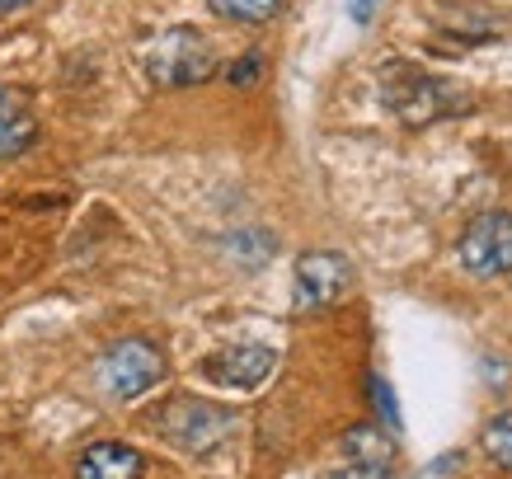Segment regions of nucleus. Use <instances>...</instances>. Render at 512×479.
<instances>
[{"label": "nucleus", "instance_id": "obj_8", "mask_svg": "<svg viewBox=\"0 0 512 479\" xmlns=\"http://www.w3.org/2000/svg\"><path fill=\"white\" fill-rule=\"evenodd\" d=\"M343 456L353 465V479H386L395 465V437L376 423H357L343 433Z\"/></svg>", "mask_w": 512, "mask_h": 479}, {"label": "nucleus", "instance_id": "obj_16", "mask_svg": "<svg viewBox=\"0 0 512 479\" xmlns=\"http://www.w3.org/2000/svg\"><path fill=\"white\" fill-rule=\"evenodd\" d=\"M24 5H33V0H0V15H10V10H24Z\"/></svg>", "mask_w": 512, "mask_h": 479}, {"label": "nucleus", "instance_id": "obj_13", "mask_svg": "<svg viewBox=\"0 0 512 479\" xmlns=\"http://www.w3.org/2000/svg\"><path fill=\"white\" fill-rule=\"evenodd\" d=\"M367 386H372L376 414L386 418V428H390V433H400V404H395V390H390L386 381H381V376H372V381H367Z\"/></svg>", "mask_w": 512, "mask_h": 479}, {"label": "nucleus", "instance_id": "obj_15", "mask_svg": "<svg viewBox=\"0 0 512 479\" xmlns=\"http://www.w3.org/2000/svg\"><path fill=\"white\" fill-rule=\"evenodd\" d=\"M376 5H381V0H348V15H353V24H367Z\"/></svg>", "mask_w": 512, "mask_h": 479}, {"label": "nucleus", "instance_id": "obj_11", "mask_svg": "<svg viewBox=\"0 0 512 479\" xmlns=\"http://www.w3.org/2000/svg\"><path fill=\"white\" fill-rule=\"evenodd\" d=\"M221 19H235V24H268V19L282 10V0H207Z\"/></svg>", "mask_w": 512, "mask_h": 479}, {"label": "nucleus", "instance_id": "obj_12", "mask_svg": "<svg viewBox=\"0 0 512 479\" xmlns=\"http://www.w3.org/2000/svg\"><path fill=\"white\" fill-rule=\"evenodd\" d=\"M484 451H489V461L512 470V409H503L498 418L484 423Z\"/></svg>", "mask_w": 512, "mask_h": 479}, {"label": "nucleus", "instance_id": "obj_14", "mask_svg": "<svg viewBox=\"0 0 512 479\" xmlns=\"http://www.w3.org/2000/svg\"><path fill=\"white\" fill-rule=\"evenodd\" d=\"M259 71H264V57H259V52H245V57L226 71V80H231V85H254V80H259Z\"/></svg>", "mask_w": 512, "mask_h": 479}, {"label": "nucleus", "instance_id": "obj_2", "mask_svg": "<svg viewBox=\"0 0 512 479\" xmlns=\"http://www.w3.org/2000/svg\"><path fill=\"white\" fill-rule=\"evenodd\" d=\"M217 71V52L207 43V33L193 24H174V29L156 33V43L146 47V76L156 80L160 90H188L202 85Z\"/></svg>", "mask_w": 512, "mask_h": 479}, {"label": "nucleus", "instance_id": "obj_6", "mask_svg": "<svg viewBox=\"0 0 512 479\" xmlns=\"http://www.w3.org/2000/svg\"><path fill=\"white\" fill-rule=\"evenodd\" d=\"M353 287V263L334 249H311L296 259V310H325Z\"/></svg>", "mask_w": 512, "mask_h": 479}, {"label": "nucleus", "instance_id": "obj_5", "mask_svg": "<svg viewBox=\"0 0 512 479\" xmlns=\"http://www.w3.org/2000/svg\"><path fill=\"white\" fill-rule=\"evenodd\" d=\"M466 273L475 278H503L512 273V212H480L461 231V245H456Z\"/></svg>", "mask_w": 512, "mask_h": 479}, {"label": "nucleus", "instance_id": "obj_9", "mask_svg": "<svg viewBox=\"0 0 512 479\" xmlns=\"http://www.w3.org/2000/svg\"><path fill=\"white\" fill-rule=\"evenodd\" d=\"M141 451L127 442H90L76 461V479H141Z\"/></svg>", "mask_w": 512, "mask_h": 479}, {"label": "nucleus", "instance_id": "obj_4", "mask_svg": "<svg viewBox=\"0 0 512 479\" xmlns=\"http://www.w3.org/2000/svg\"><path fill=\"white\" fill-rule=\"evenodd\" d=\"M94 376L109 400H137L165 376V353L146 339H118L113 348H104Z\"/></svg>", "mask_w": 512, "mask_h": 479}, {"label": "nucleus", "instance_id": "obj_3", "mask_svg": "<svg viewBox=\"0 0 512 479\" xmlns=\"http://www.w3.org/2000/svg\"><path fill=\"white\" fill-rule=\"evenodd\" d=\"M156 428L165 433V442H170V447L202 456V451L221 447V442L231 437L235 414L226 409V404L193 400V395H174V400L156 414Z\"/></svg>", "mask_w": 512, "mask_h": 479}, {"label": "nucleus", "instance_id": "obj_7", "mask_svg": "<svg viewBox=\"0 0 512 479\" xmlns=\"http://www.w3.org/2000/svg\"><path fill=\"white\" fill-rule=\"evenodd\" d=\"M273 367H278V353L264 348V343H235V348H226V353L207 357V376L226 390L264 386L268 376H273Z\"/></svg>", "mask_w": 512, "mask_h": 479}, {"label": "nucleus", "instance_id": "obj_10", "mask_svg": "<svg viewBox=\"0 0 512 479\" xmlns=\"http://www.w3.org/2000/svg\"><path fill=\"white\" fill-rule=\"evenodd\" d=\"M38 141V118L24 104V94L0 85V160H15Z\"/></svg>", "mask_w": 512, "mask_h": 479}, {"label": "nucleus", "instance_id": "obj_1", "mask_svg": "<svg viewBox=\"0 0 512 479\" xmlns=\"http://www.w3.org/2000/svg\"><path fill=\"white\" fill-rule=\"evenodd\" d=\"M381 99L386 109L400 118L404 127H428V123H442V118H456V113L470 109V90H461L456 80L447 76H433L423 66L404 62V57H390L381 66Z\"/></svg>", "mask_w": 512, "mask_h": 479}]
</instances>
